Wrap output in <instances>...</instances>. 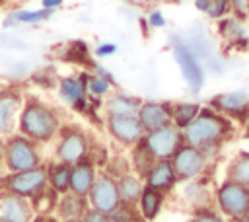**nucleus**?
Segmentation results:
<instances>
[{"label":"nucleus","mask_w":249,"mask_h":222,"mask_svg":"<svg viewBox=\"0 0 249 222\" xmlns=\"http://www.w3.org/2000/svg\"><path fill=\"white\" fill-rule=\"evenodd\" d=\"M128 150H130V158H128V162H130V169H132V173H136L140 179H144V177L148 175V171L152 169V166L156 164V158H154L152 152L148 150L144 138H142L140 142H136V144H134L132 148H128Z\"/></svg>","instance_id":"393cba45"},{"label":"nucleus","mask_w":249,"mask_h":222,"mask_svg":"<svg viewBox=\"0 0 249 222\" xmlns=\"http://www.w3.org/2000/svg\"><path fill=\"white\" fill-rule=\"evenodd\" d=\"M89 134L78 123H62L53 148V160L74 166L88 158L89 152Z\"/></svg>","instance_id":"20e7f679"},{"label":"nucleus","mask_w":249,"mask_h":222,"mask_svg":"<svg viewBox=\"0 0 249 222\" xmlns=\"http://www.w3.org/2000/svg\"><path fill=\"white\" fill-rule=\"evenodd\" d=\"M91 53L95 58H109L117 53V43L115 41H101L91 49Z\"/></svg>","instance_id":"c9c22d12"},{"label":"nucleus","mask_w":249,"mask_h":222,"mask_svg":"<svg viewBox=\"0 0 249 222\" xmlns=\"http://www.w3.org/2000/svg\"><path fill=\"white\" fill-rule=\"evenodd\" d=\"M185 199L193 204V210L196 208H204L208 206V197H206V189L198 179L193 181H185Z\"/></svg>","instance_id":"cd10ccee"},{"label":"nucleus","mask_w":249,"mask_h":222,"mask_svg":"<svg viewBox=\"0 0 249 222\" xmlns=\"http://www.w3.org/2000/svg\"><path fill=\"white\" fill-rule=\"evenodd\" d=\"M247 49H249V47H247Z\"/></svg>","instance_id":"8fccbe9b"},{"label":"nucleus","mask_w":249,"mask_h":222,"mask_svg":"<svg viewBox=\"0 0 249 222\" xmlns=\"http://www.w3.org/2000/svg\"><path fill=\"white\" fill-rule=\"evenodd\" d=\"M117 189H119V197H121V204L126 206H134L138 204V199L142 195L144 189V179H140L136 173L128 171L124 175H121L117 179Z\"/></svg>","instance_id":"5701e85b"},{"label":"nucleus","mask_w":249,"mask_h":222,"mask_svg":"<svg viewBox=\"0 0 249 222\" xmlns=\"http://www.w3.org/2000/svg\"><path fill=\"white\" fill-rule=\"evenodd\" d=\"M31 222H58V218L54 214H35Z\"/></svg>","instance_id":"ea45409f"},{"label":"nucleus","mask_w":249,"mask_h":222,"mask_svg":"<svg viewBox=\"0 0 249 222\" xmlns=\"http://www.w3.org/2000/svg\"><path fill=\"white\" fill-rule=\"evenodd\" d=\"M62 4H64V0H41V8H45V10H51V12L58 10Z\"/></svg>","instance_id":"58836bf2"},{"label":"nucleus","mask_w":249,"mask_h":222,"mask_svg":"<svg viewBox=\"0 0 249 222\" xmlns=\"http://www.w3.org/2000/svg\"><path fill=\"white\" fill-rule=\"evenodd\" d=\"M88 203L89 208L111 214L113 210H117L121 206V197H119V189H117V179L111 177L105 171H99L91 191L88 193Z\"/></svg>","instance_id":"ddd939ff"},{"label":"nucleus","mask_w":249,"mask_h":222,"mask_svg":"<svg viewBox=\"0 0 249 222\" xmlns=\"http://www.w3.org/2000/svg\"><path fill=\"white\" fill-rule=\"evenodd\" d=\"M210 4H212V0H195V8H196L198 12H202V14L208 12Z\"/></svg>","instance_id":"a19ab883"},{"label":"nucleus","mask_w":249,"mask_h":222,"mask_svg":"<svg viewBox=\"0 0 249 222\" xmlns=\"http://www.w3.org/2000/svg\"><path fill=\"white\" fill-rule=\"evenodd\" d=\"M208 158L195 146L183 142L177 152L173 154L171 158V164H173V169L177 173V179L179 181H193V179H198L202 177V173L206 171L208 167Z\"/></svg>","instance_id":"9b49d317"},{"label":"nucleus","mask_w":249,"mask_h":222,"mask_svg":"<svg viewBox=\"0 0 249 222\" xmlns=\"http://www.w3.org/2000/svg\"><path fill=\"white\" fill-rule=\"evenodd\" d=\"M45 166H47L49 189H53L56 195H62V193L70 191V169H72V166L56 162V160L45 162Z\"/></svg>","instance_id":"b1692460"},{"label":"nucleus","mask_w":249,"mask_h":222,"mask_svg":"<svg viewBox=\"0 0 249 222\" xmlns=\"http://www.w3.org/2000/svg\"><path fill=\"white\" fill-rule=\"evenodd\" d=\"M12 14H14L18 25H37V23L47 21L54 12L45 10V8H39V10H16Z\"/></svg>","instance_id":"c85d7f7f"},{"label":"nucleus","mask_w":249,"mask_h":222,"mask_svg":"<svg viewBox=\"0 0 249 222\" xmlns=\"http://www.w3.org/2000/svg\"><path fill=\"white\" fill-rule=\"evenodd\" d=\"M218 33L233 49H247L249 47V35H247V29L243 25V19H239L231 14L218 19Z\"/></svg>","instance_id":"412c9836"},{"label":"nucleus","mask_w":249,"mask_h":222,"mask_svg":"<svg viewBox=\"0 0 249 222\" xmlns=\"http://www.w3.org/2000/svg\"><path fill=\"white\" fill-rule=\"evenodd\" d=\"M144 142L156 160H171L177 148L185 142V138H183V130H179L175 125L169 123L158 130L146 132Z\"/></svg>","instance_id":"f8f14e48"},{"label":"nucleus","mask_w":249,"mask_h":222,"mask_svg":"<svg viewBox=\"0 0 249 222\" xmlns=\"http://www.w3.org/2000/svg\"><path fill=\"white\" fill-rule=\"evenodd\" d=\"M89 53H91V49L88 47V43L82 41V39H78V41H72L68 45V49L62 55V58L66 62H80V64H86L88 66L89 64Z\"/></svg>","instance_id":"c756f323"},{"label":"nucleus","mask_w":249,"mask_h":222,"mask_svg":"<svg viewBox=\"0 0 249 222\" xmlns=\"http://www.w3.org/2000/svg\"><path fill=\"white\" fill-rule=\"evenodd\" d=\"M245 136L249 138V119H247V123H245Z\"/></svg>","instance_id":"a18cd8bd"},{"label":"nucleus","mask_w":249,"mask_h":222,"mask_svg":"<svg viewBox=\"0 0 249 222\" xmlns=\"http://www.w3.org/2000/svg\"><path fill=\"white\" fill-rule=\"evenodd\" d=\"M146 21H148L150 29H161V27H165V23H167V19H165L163 12H161V10H158V8H154V10H150V12H148Z\"/></svg>","instance_id":"e433bc0d"},{"label":"nucleus","mask_w":249,"mask_h":222,"mask_svg":"<svg viewBox=\"0 0 249 222\" xmlns=\"http://www.w3.org/2000/svg\"><path fill=\"white\" fill-rule=\"evenodd\" d=\"M121 222H146V220H144V218L138 214V210H136V212H132L130 216H126V218H124V220H121Z\"/></svg>","instance_id":"79ce46f5"},{"label":"nucleus","mask_w":249,"mask_h":222,"mask_svg":"<svg viewBox=\"0 0 249 222\" xmlns=\"http://www.w3.org/2000/svg\"><path fill=\"white\" fill-rule=\"evenodd\" d=\"M43 164H45V160H43L41 144L33 142L31 138H27L19 132H14V134L4 138L2 166H4L6 173L33 169V167L43 166Z\"/></svg>","instance_id":"7ed1b4c3"},{"label":"nucleus","mask_w":249,"mask_h":222,"mask_svg":"<svg viewBox=\"0 0 249 222\" xmlns=\"http://www.w3.org/2000/svg\"><path fill=\"white\" fill-rule=\"evenodd\" d=\"M49 187L47 183V166H37L33 169L25 171H14V173H4V183L2 189L8 193H14L23 199H35L39 193H43Z\"/></svg>","instance_id":"0eeeda50"},{"label":"nucleus","mask_w":249,"mask_h":222,"mask_svg":"<svg viewBox=\"0 0 249 222\" xmlns=\"http://www.w3.org/2000/svg\"><path fill=\"white\" fill-rule=\"evenodd\" d=\"M247 18H249V0H247Z\"/></svg>","instance_id":"de8ad7c7"},{"label":"nucleus","mask_w":249,"mask_h":222,"mask_svg":"<svg viewBox=\"0 0 249 222\" xmlns=\"http://www.w3.org/2000/svg\"><path fill=\"white\" fill-rule=\"evenodd\" d=\"M88 78L89 72L82 70L78 74H68L58 78L56 93L58 97L78 115H88L89 111V95H88Z\"/></svg>","instance_id":"6e6552de"},{"label":"nucleus","mask_w":249,"mask_h":222,"mask_svg":"<svg viewBox=\"0 0 249 222\" xmlns=\"http://www.w3.org/2000/svg\"><path fill=\"white\" fill-rule=\"evenodd\" d=\"M189 222H231V220H228L220 210H214L210 206H204V208L193 210Z\"/></svg>","instance_id":"473e14b6"},{"label":"nucleus","mask_w":249,"mask_h":222,"mask_svg":"<svg viewBox=\"0 0 249 222\" xmlns=\"http://www.w3.org/2000/svg\"><path fill=\"white\" fill-rule=\"evenodd\" d=\"M163 204H165V193L144 185L142 195H140L138 204H136V210H138V214H140L146 222H154V220L160 216Z\"/></svg>","instance_id":"4be33fe9"},{"label":"nucleus","mask_w":249,"mask_h":222,"mask_svg":"<svg viewBox=\"0 0 249 222\" xmlns=\"http://www.w3.org/2000/svg\"><path fill=\"white\" fill-rule=\"evenodd\" d=\"M214 201L218 210L228 220L237 222L249 212V187L231 179H224L214 191Z\"/></svg>","instance_id":"423d86ee"},{"label":"nucleus","mask_w":249,"mask_h":222,"mask_svg":"<svg viewBox=\"0 0 249 222\" xmlns=\"http://www.w3.org/2000/svg\"><path fill=\"white\" fill-rule=\"evenodd\" d=\"M2 146H4V138L0 136V164H2Z\"/></svg>","instance_id":"c03bdc74"},{"label":"nucleus","mask_w":249,"mask_h":222,"mask_svg":"<svg viewBox=\"0 0 249 222\" xmlns=\"http://www.w3.org/2000/svg\"><path fill=\"white\" fill-rule=\"evenodd\" d=\"M62 113L54 105L47 103L39 95H25L23 107L18 117V130L19 134L31 138L33 142L45 146L54 142L60 127H62Z\"/></svg>","instance_id":"f03ea898"},{"label":"nucleus","mask_w":249,"mask_h":222,"mask_svg":"<svg viewBox=\"0 0 249 222\" xmlns=\"http://www.w3.org/2000/svg\"><path fill=\"white\" fill-rule=\"evenodd\" d=\"M140 105H142V99L138 95H132V93L121 92V90H113L103 99V115H128V117H136Z\"/></svg>","instance_id":"6ab92c4d"},{"label":"nucleus","mask_w":249,"mask_h":222,"mask_svg":"<svg viewBox=\"0 0 249 222\" xmlns=\"http://www.w3.org/2000/svg\"><path fill=\"white\" fill-rule=\"evenodd\" d=\"M2 86H4V82H2V78H0V88H2Z\"/></svg>","instance_id":"09e8293b"},{"label":"nucleus","mask_w":249,"mask_h":222,"mask_svg":"<svg viewBox=\"0 0 249 222\" xmlns=\"http://www.w3.org/2000/svg\"><path fill=\"white\" fill-rule=\"evenodd\" d=\"M237 222H249V212H247V214H245V216H243V218H239V220H237Z\"/></svg>","instance_id":"49530a36"},{"label":"nucleus","mask_w":249,"mask_h":222,"mask_svg":"<svg viewBox=\"0 0 249 222\" xmlns=\"http://www.w3.org/2000/svg\"><path fill=\"white\" fill-rule=\"evenodd\" d=\"M138 121L144 132L158 130L171 123V101H156V99H142L138 109Z\"/></svg>","instance_id":"2eb2a0df"},{"label":"nucleus","mask_w":249,"mask_h":222,"mask_svg":"<svg viewBox=\"0 0 249 222\" xmlns=\"http://www.w3.org/2000/svg\"><path fill=\"white\" fill-rule=\"evenodd\" d=\"M84 220L86 222H115L111 214H105V212H99V210H93V208H89L84 214Z\"/></svg>","instance_id":"4c0bfd02"},{"label":"nucleus","mask_w":249,"mask_h":222,"mask_svg":"<svg viewBox=\"0 0 249 222\" xmlns=\"http://www.w3.org/2000/svg\"><path fill=\"white\" fill-rule=\"evenodd\" d=\"M169 47L173 53V58L183 74V80L187 82L189 90L193 93H198L200 88L204 86L206 74H204V66L200 62V58L195 55V51L187 45V41L183 39V35H171L169 39Z\"/></svg>","instance_id":"39448f33"},{"label":"nucleus","mask_w":249,"mask_h":222,"mask_svg":"<svg viewBox=\"0 0 249 222\" xmlns=\"http://www.w3.org/2000/svg\"><path fill=\"white\" fill-rule=\"evenodd\" d=\"M35 210L29 199L18 197L8 191H0V220L2 222H31Z\"/></svg>","instance_id":"dca6fc26"},{"label":"nucleus","mask_w":249,"mask_h":222,"mask_svg":"<svg viewBox=\"0 0 249 222\" xmlns=\"http://www.w3.org/2000/svg\"><path fill=\"white\" fill-rule=\"evenodd\" d=\"M226 179H231L235 183H241L245 187H249V150L239 152L228 166L226 171Z\"/></svg>","instance_id":"bb28decb"},{"label":"nucleus","mask_w":249,"mask_h":222,"mask_svg":"<svg viewBox=\"0 0 249 222\" xmlns=\"http://www.w3.org/2000/svg\"><path fill=\"white\" fill-rule=\"evenodd\" d=\"M86 68H88V72H89L91 76H95V78H101V80H105V82H109V84L117 86L113 70H109V68H107L105 64H101L99 60H89V64H88Z\"/></svg>","instance_id":"72a5a7b5"},{"label":"nucleus","mask_w":249,"mask_h":222,"mask_svg":"<svg viewBox=\"0 0 249 222\" xmlns=\"http://www.w3.org/2000/svg\"><path fill=\"white\" fill-rule=\"evenodd\" d=\"M88 210H89L88 197L66 191V193L58 195V201L54 206V216L58 218V222H62V220H72V218H84V214Z\"/></svg>","instance_id":"aec40b11"},{"label":"nucleus","mask_w":249,"mask_h":222,"mask_svg":"<svg viewBox=\"0 0 249 222\" xmlns=\"http://www.w3.org/2000/svg\"><path fill=\"white\" fill-rule=\"evenodd\" d=\"M202 105L196 101H171V125L185 130L200 113Z\"/></svg>","instance_id":"a878e982"},{"label":"nucleus","mask_w":249,"mask_h":222,"mask_svg":"<svg viewBox=\"0 0 249 222\" xmlns=\"http://www.w3.org/2000/svg\"><path fill=\"white\" fill-rule=\"evenodd\" d=\"M103 125L109 138L121 148H132L136 142L144 138V129L138 117L128 115H103Z\"/></svg>","instance_id":"9d476101"},{"label":"nucleus","mask_w":249,"mask_h":222,"mask_svg":"<svg viewBox=\"0 0 249 222\" xmlns=\"http://www.w3.org/2000/svg\"><path fill=\"white\" fill-rule=\"evenodd\" d=\"M62 222H86L84 218H72V220H62Z\"/></svg>","instance_id":"37998d69"},{"label":"nucleus","mask_w":249,"mask_h":222,"mask_svg":"<svg viewBox=\"0 0 249 222\" xmlns=\"http://www.w3.org/2000/svg\"><path fill=\"white\" fill-rule=\"evenodd\" d=\"M0 222H2V220H0Z\"/></svg>","instance_id":"3c124183"},{"label":"nucleus","mask_w":249,"mask_h":222,"mask_svg":"<svg viewBox=\"0 0 249 222\" xmlns=\"http://www.w3.org/2000/svg\"><path fill=\"white\" fill-rule=\"evenodd\" d=\"M115 88H117V86H113V84H109V82H105V80H101V78H95V76H91V74H89V78H88V95L93 97V99H101V101H103Z\"/></svg>","instance_id":"7c9ffc66"},{"label":"nucleus","mask_w":249,"mask_h":222,"mask_svg":"<svg viewBox=\"0 0 249 222\" xmlns=\"http://www.w3.org/2000/svg\"><path fill=\"white\" fill-rule=\"evenodd\" d=\"M103 171H105V173H109L111 177L119 179L121 175L128 173V171H132V169H130V162H128L124 156H113V158L109 156V160H107V164H105Z\"/></svg>","instance_id":"2f4dec72"},{"label":"nucleus","mask_w":249,"mask_h":222,"mask_svg":"<svg viewBox=\"0 0 249 222\" xmlns=\"http://www.w3.org/2000/svg\"><path fill=\"white\" fill-rule=\"evenodd\" d=\"M177 183H179V179H177V173L173 169L171 160H156V164L152 166V169L144 177V185L158 189L165 195L171 193L177 187Z\"/></svg>","instance_id":"f3484780"},{"label":"nucleus","mask_w":249,"mask_h":222,"mask_svg":"<svg viewBox=\"0 0 249 222\" xmlns=\"http://www.w3.org/2000/svg\"><path fill=\"white\" fill-rule=\"evenodd\" d=\"M230 14H231V2L230 0H212L210 8L206 12V16L210 19H216V21L226 18V16H230Z\"/></svg>","instance_id":"f704fd0d"},{"label":"nucleus","mask_w":249,"mask_h":222,"mask_svg":"<svg viewBox=\"0 0 249 222\" xmlns=\"http://www.w3.org/2000/svg\"><path fill=\"white\" fill-rule=\"evenodd\" d=\"M23 88L19 84H4L0 88V136L6 138L18 130V117L23 107Z\"/></svg>","instance_id":"1a4fd4ad"},{"label":"nucleus","mask_w":249,"mask_h":222,"mask_svg":"<svg viewBox=\"0 0 249 222\" xmlns=\"http://www.w3.org/2000/svg\"><path fill=\"white\" fill-rule=\"evenodd\" d=\"M97 175H99V167L89 158L74 164L72 169H70V191L76 193V195L88 197V193L91 191Z\"/></svg>","instance_id":"a211bd4d"},{"label":"nucleus","mask_w":249,"mask_h":222,"mask_svg":"<svg viewBox=\"0 0 249 222\" xmlns=\"http://www.w3.org/2000/svg\"><path fill=\"white\" fill-rule=\"evenodd\" d=\"M208 107H212L214 111L222 113L231 121L245 125L249 119V93L245 90L222 92L208 99Z\"/></svg>","instance_id":"4468645a"},{"label":"nucleus","mask_w":249,"mask_h":222,"mask_svg":"<svg viewBox=\"0 0 249 222\" xmlns=\"http://www.w3.org/2000/svg\"><path fill=\"white\" fill-rule=\"evenodd\" d=\"M235 132L233 121L214 111L212 107H202L198 117L183 130V138L187 144L198 148L208 160L214 158L224 142H228Z\"/></svg>","instance_id":"f257e3e1"}]
</instances>
